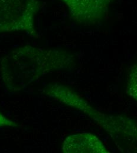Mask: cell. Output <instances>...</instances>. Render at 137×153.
Returning <instances> with one entry per match:
<instances>
[{
    "mask_svg": "<svg viewBox=\"0 0 137 153\" xmlns=\"http://www.w3.org/2000/svg\"><path fill=\"white\" fill-rule=\"evenodd\" d=\"M73 57L66 51L26 45L16 48L2 58L1 71L5 84L13 90L52 71L67 68Z\"/></svg>",
    "mask_w": 137,
    "mask_h": 153,
    "instance_id": "1",
    "label": "cell"
},
{
    "mask_svg": "<svg viewBox=\"0 0 137 153\" xmlns=\"http://www.w3.org/2000/svg\"><path fill=\"white\" fill-rule=\"evenodd\" d=\"M39 0H0V34L22 32L37 38L35 19Z\"/></svg>",
    "mask_w": 137,
    "mask_h": 153,
    "instance_id": "2",
    "label": "cell"
},
{
    "mask_svg": "<svg viewBox=\"0 0 137 153\" xmlns=\"http://www.w3.org/2000/svg\"><path fill=\"white\" fill-rule=\"evenodd\" d=\"M62 151L65 153H107L108 150L100 139L89 133L73 134L67 137Z\"/></svg>",
    "mask_w": 137,
    "mask_h": 153,
    "instance_id": "4",
    "label": "cell"
},
{
    "mask_svg": "<svg viewBox=\"0 0 137 153\" xmlns=\"http://www.w3.org/2000/svg\"><path fill=\"white\" fill-rule=\"evenodd\" d=\"M68 8L70 16L80 24H95L102 19L114 0H60Z\"/></svg>",
    "mask_w": 137,
    "mask_h": 153,
    "instance_id": "3",
    "label": "cell"
},
{
    "mask_svg": "<svg viewBox=\"0 0 137 153\" xmlns=\"http://www.w3.org/2000/svg\"><path fill=\"white\" fill-rule=\"evenodd\" d=\"M19 125L0 113V127H16Z\"/></svg>",
    "mask_w": 137,
    "mask_h": 153,
    "instance_id": "6",
    "label": "cell"
},
{
    "mask_svg": "<svg viewBox=\"0 0 137 153\" xmlns=\"http://www.w3.org/2000/svg\"><path fill=\"white\" fill-rule=\"evenodd\" d=\"M127 90L130 96L137 101V64L132 68L128 77Z\"/></svg>",
    "mask_w": 137,
    "mask_h": 153,
    "instance_id": "5",
    "label": "cell"
}]
</instances>
